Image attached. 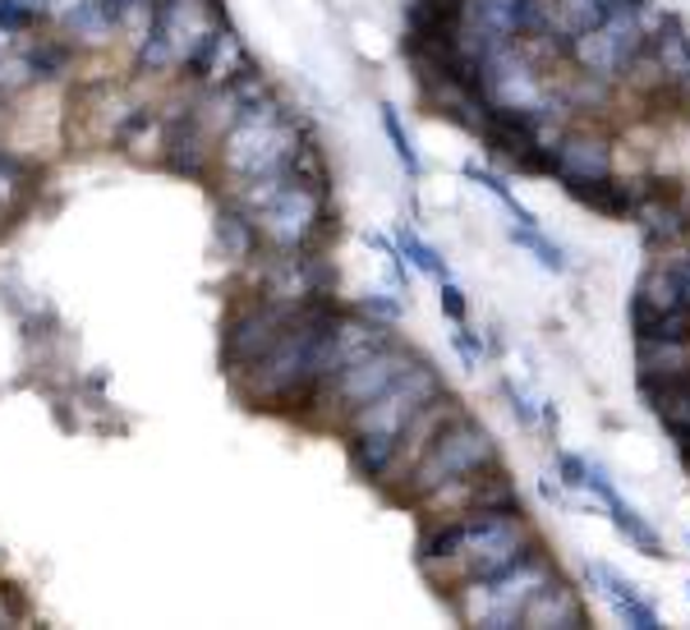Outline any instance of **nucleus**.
I'll return each mask as SVG.
<instances>
[{
    "instance_id": "13",
    "label": "nucleus",
    "mask_w": 690,
    "mask_h": 630,
    "mask_svg": "<svg viewBox=\"0 0 690 630\" xmlns=\"http://www.w3.org/2000/svg\"><path fill=\"white\" fill-rule=\"evenodd\" d=\"M640 396L650 400V410L667 433H686L690 429V369L673 377H640Z\"/></svg>"
},
{
    "instance_id": "24",
    "label": "nucleus",
    "mask_w": 690,
    "mask_h": 630,
    "mask_svg": "<svg viewBox=\"0 0 690 630\" xmlns=\"http://www.w3.org/2000/svg\"><path fill=\"white\" fill-rule=\"evenodd\" d=\"M383 129H387V139H391V152H396V162L406 166V175H419V152L410 143V133L400 129V116H396V106H383Z\"/></svg>"
},
{
    "instance_id": "20",
    "label": "nucleus",
    "mask_w": 690,
    "mask_h": 630,
    "mask_svg": "<svg viewBox=\"0 0 690 630\" xmlns=\"http://www.w3.org/2000/svg\"><path fill=\"white\" fill-rule=\"evenodd\" d=\"M635 336H658V341H690V304L677 308H635L631 304Z\"/></svg>"
},
{
    "instance_id": "12",
    "label": "nucleus",
    "mask_w": 690,
    "mask_h": 630,
    "mask_svg": "<svg viewBox=\"0 0 690 630\" xmlns=\"http://www.w3.org/2000/svg\"><path fill=\"white\" fill-rule=\"evenodd\" d=\"M585 488L594 492V498L598 502H604L608 511H612V525L621 529V534H627L631 538V544L644 552V557H667V548H663V538L650 529V525H644L640 521V515H635V506H627V502H621L617 498V488H612V479L604 475V469H598V465H589V475H585Z\"/></svg>"
},
{
    "instance_id": "4",
    "label": "nucleus",
    "mask_w": 690,
    "mask_h": 630,
    "mask_svg": "<svg viewBox=\"0 0 690 630\" xmlns=\"http://www.w3.org/2000/svg\"><path fill=\"white\" fill-rule=\"evenodd\" d=\"M300 148H304V133H300L295 116L281 102L262 97L254 106H244L226 125V133H221V171H226L235 189L258 185V179L295 171Z\"/></svg>"
},
{
    "instance_id": "25",
    "label": "nucleus",
    "mask_w": 690,
    "mask_h": 630,
    "mask_svg": "<svg viewBox=\"0 0 690 630\" xmlns=\"http://www.w3.org/2000/svg\"><path fill=\"white\" fill-rule=\"evenodd\" d=\"M24 179H28V166L19 162V156H10L5 148H0V202H5L10 194L24 189Z\"/></svg>"
},
{
    "instance_id": "3",
    "label": "nucleus",
    "mask_w": 690,
    "mask_h": 630,
    "mask_svg": "<svg viewBox=\"0 0 690 630\" xmlns=\"http://www.w3.org/2000/svg\"><path fill=\"white\" fill-rule=\"evenodd\" d=\"M231 202L254 217L258 240L272 244L277 254L308 249L327 226V185L304 179L295 171L258 179V185H239L231 189Z\"/></svg>"
},
{
    "instance_id": "22",
    "label": "nucleus",
    "mask_w": 690,
    "mask_h": 630,
    "mask_svg": "<svg viewBox=\"0 0 690 630\" xmlns=\"http://www.w3.org/2000/svg\"><path fill=\"white\" fill-rule=\"evenodd\" d=\"M24 56H28L33 83L37 79H60L65 70H70V47H60V42H33V47H24Z\"/></svg>"
},
{
    "instance_id": "27",
    "label": "nucleus",
    "mask_w": 690,
    "mask_h": 630,
    "mask_svg": "<svg viewBox=\"0 0 690 630\" xmlns=\"http://www.w3.org/2000/svg\"><path fill=\"white\" fill-rule=\"evenodd\" d=\"M452 341H456V350L465 354V364H470V369H479V359H483V346L475 341V336H470V331H465V323H460V331L452 336Z\"/></svg>"
},
{
    "instance_id": "10",
    "label": "nucleus",
    "mask_w": 690,
    "mask_h": 630,
    "mask_svg": "<svg viewBox=\"0 0 690 630\" xmlns=\"http://www.w3.org/2000/svg\"><path fill=\"white\" fill-rule=\"evenodd\" d=\"M521 626H529V630H581L585 626V603L562 575H552L543 590H534V598L525 603Z\"/></svg>"
},
{
    "instance_id": "9",
    "label": "nucleus",
    "mask_w": 690,
    "mask_h": 630,
    "mask_svg": "<svg viewBox=\"0 0 690 630\" xmlns=\"http://www.w3.org/2000/svg\"><path fill=\"white\" fill-rule=\"evenodd\" d=\"M419 354H410V350H400L396 341H387V346H377L373 354H364V359H354V364H346L337 377L327 382V387L314 396V405H323V400H331L337 405V415L341 419H350L360 405H369L377 392H387L391 382L406 373L410 364H414Z\"/></svg>"
},
{
    "instance_id": "6",
    "label": "nucleus",
    "mask_w": 690,
    "mask_h": 630,
    "mask_svg": "<svg viewBox=\"0 0 690 630\" xmlns=\"http://www.w3.org/2000/svg\"><path fill=\"white\" fill-rule=\"evenodd\" d=\"M534 548H539V538H534V529L521 521V511H493V515H483V521L475 525V534L465 538L452 557L424 567V575H433V580L447 584V590H456V584H465V580H483V575H498L506 567H516V561L529 557Z\"/></svg>"
},
{
    "instance_id": "2",
    "label": "nucleus",
    "mask_w": 690,
    "mask_h": 630,
    "mask_svg": "<svg viewBox=\"0 0 690 630\" xmlns=\"http://www.w3.org/2000/svg\"><path fill=\"white\" fill-rule=\"evenodd\" d=\"M437 392H442L437 369L424 364V359H414L387 392H377L369 405H360V410L350 415V465L360 469L364 479L391 475L400 433H406V423L424 410Z\"/></svg>"
},
{
    "instance_id": "19",
    "label": "nucleus",
    "mask_w": 690,
    "mask_h": 630,
    "mask_svg": "<svg viewBox=\"0 0 690 630\" xmlns=\"http://www.w3.org/2000/svg\"><path fill=\"white\" fill-rule=\"evenodd\" d=\"M65 33H70L79 47H106L110 33H116V24H110V14L102 10V0H79V5L60 19Z\"/></svg>"
},
{
    "instance_id": "15",
    "label": "nucleus",
    "mask_w": 690,
    "mask_h": 630,
    "mask_svg": "<svg viewBox=\"0 0 690 630\" xmlns=\"http://www.w3.org/2000/svg\"><path fill=\"white\" fill-rule=\"evenodd\" d=\"M203 162H208V148H203V133H198V110H185L166 129V166L180 175H198Z\"/></svg>"
},
{
    "instance_id": "14",
    "label": "nucleus",
    "mask_w": 690,
    "mask_h": 630,
    "mask_svg": "<svg viewBox=\"0 0 690 630\" xmlns=\"http://www.w3.org/2000/svg\"><path fill=\"white\" fill-rule=\"evenodd\" d=\"M589 584H598V590H604V598L612 603V612L627 621V626H635V630H658V626H663L658 612H654V603H644L635 584L621 580L612 567H604V561H594V567H589Z\"/></svg>"
},
{
    "instance_id": "17",
    "label": "nucleus",
    "mask_w": 690,
    "mask_h": 630,
    "mask_svg": "<svg viewBox=\"0 0 690 630\" xmlns=\"http://www.w3.org/2000/svg\"><path fill=\"white\" fill-rule=\"evenodd\" d=\"M640 377H673L690 369V341H658V336H635Z\"/></svg>"
},
{
    "instance_id": "26",
    "label": "nucleus",
    "mask_w": 690,
    "mask_h": 630,
    "mask_svg": "<svg viewBox=\"0 0 690 630\" xmlns=\"http://www.w3.org/2000/svg\"><path fill=\"white\" fill-rule=\"evenodd\" d=\"M437 304H442V313H447V318L460 327L465 323V295H460V285L452 281V277H442L437 281Z\"/></svg>"
},
{
    "instance_id": "30",
    "label": "nucleus",
    "mask_w": 690,
    "mask_h": 630,
    "mask_svg": "<svg viewBox=\"0 0 690 630\" xmlns=\"http://www.w3.org/2000/svg\"><path fill=\"white\" fill-rule=\"evenodd\" d=\"M14 5H24L33 19H37V14H47V0H14Z\"/></svg>"
},
{
    "instance_id": "29",
    "label": "nucleus",
    "mask_w": 690,
    "mask_h": 630,
    "mask_svg": "<svg viewBox=\"0 0 690 630\" xmlns=\"http://www.w3.org/2000/svg\"><path fill=\"white\" fill-rule=\"evenodd\" d=\"M673 442H677V456H681V465L690 469V429H686V433H673Z\"/></svg>"
},
{
    "instance_id": "28",
    "label": "nucleus",
    "mask_w": 690,
    "mask_h": 630,
    "mask_svg": "<svg viewBox=\"0 0 690 630\" xmlns=\"http://www.w3.org/2000/svg\"><path fill=\"white\" fill-rule=\"evenodd\" d=\"M585 475H589V460H581V456H562V483L585 488Z\"/></svg>"
},
{
    "instance_id": "11",
    "label": "nucleus",
    "mask_w": 690,
    "mask_h": 630,
    "mask_svg": "<svg viewBox=\"0 0 690 630\" xmlns=\"http://www.w3.org/2000/svg\"><path fill=\"white\" fill-rule=\"evenodd\" d=\"M552 175L562 185H581V179H604L612 175V148L589 133H566L552 143Z\"/></svg>"
},
{
    "instance_id": "21",
    "label": "nucleus",
    "mask_w": 690,
    "mask_h": 630,
    "mask_svg": "<svg viewBox=\"0 0 690 630\" xmlns=\"http://www.w3.org/2000/svg\"><path fill=\"white\" fill-rule=\"evenodd\" d=\"M396 249H400V258H406V262L414 267V272H429L433 281L452 277V272H447V258H442V254L433 249V244L419 240V231H410V226H400V231H396Z\"/></svg>"
},
{
    "instance_id": "5",
    "label": "nucleus",
    "mask_w": 690,
    "mask_h": 630,
    "mask_svg": "<svg viewBox=\"0 0 690 630\" xmlns=\"http://www.w3.org/2000/svg\"><path fill=\"white\" fill-rule=\"evenodd\" d=\"M558 575L543 548H534L529 557H521L516 567H506L498 575H483V580H465L452 590V607L465 626H488V630H511L521 626L525 603L534 598V590Z\"/></svg>"
},
{
    "instance_id": "18",
    "label": "nucleus",
    "mask_w": 690,
    "mask_h": 630,
    "mask_svg": "<svg viewBox=\"0 0 690 630\" xmlns=\"http://www.w3.org/2000/svg\"><path fill=\"white\" fill-rule=\"evenodd\" d=\"M217 244H221V254H226L231 262H249L254 249H258V226H254V217L244 212V208H221L217 212Z\"/></svg>"
},
{
    "instance_id": "16",
    "label": "nucleus",
    "mask_w": 690,
    "mask_h": 630,
    "mask_svg": "<svg viewBox=\"0 0 690 630\" xmlns=\"http://www.w3.org/2000/svg\"><path fill=\"white\" fill-rule=\"evenodd\" d=\"M571 198L589 202L594 212H608V217H627L640 208V189L635 185H621V179L604 175V179H581V185H566Z\"/></svg>"
},
{
    "instance_id": "7",
    "label": "nucleus",
    "mask_w": 690,
    "mask_h": 630,
    "mask_svg": "<svg viewBox=\"0 0 690 630\" xmlns=\"http://www.w3.org/2000/svg\"><path fill=\"white\" fill-rule=\"evenodd\" d=\"M493 460H498L493 433H488L483 423H475L470 415H456L447 429H442L424 446V456L406 469V488H400V498H406V502H424L433 488L452 483L460 475H475V469L493 465Z\"/></svg>"
},
{
    "instance_id": "8",
    "label": "nucleus",
    "mask_w": 690,
    "mask_h": 630,
    "mask_svg": "<svg viewBox=\"0 0 690 630\" xmlns=\"http://www.w3.org/2000/svg\"><path fill=\"white\" fill-rule=\"evenodd\" d=\"M300 304H285V300H272V295H258L254 304H244L239 313H231L226 331H221V364H226L231 382H239L244 373H249L262 350L277 341L281 327L291 323V313Z\"/></svg>"
},
{
    "instance_id": "23",
    "label": "nucleus",
    "mask_w": 690,
    "mask_h": 630,
    "mask_svg": "<svg viewBox=\"0 0 690 630\" xmlns=\"http://www.w3.org/2000/svg\"><path fill=\"white\" fill-rule=\"evenodd\" d=\"M511 240H516L521 249H529L534 258H539V267H548V272H566V254L552 240H543L534 226H511Z\"/></svg>"
},
{
    "instance_id": "1",
    "label": "nucleus",
    "mask_w": 690,
    "mask_h": 630,
    "mask_svg": "<svg viewBox=\"0 0 690 630\" xmlns=\"http://www.w3.org/2000/svg\"><path fill=\"white\" fill-rule=\"evenodd\" d=\"M331 318H337V308H331L327 295L300 304L277 341L262 350L258 364L235 382L239 396L254 405H300L314 396V350Z\"/></svg>"
}]
</instances>
